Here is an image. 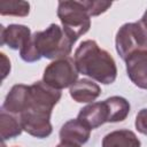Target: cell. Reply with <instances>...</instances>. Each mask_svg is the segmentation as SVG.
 Returning a JSON list of instances; mask_svg holds the SVG:
<instances>
[{
  "instance_id": "30bf717a",
  "label": "cell",
  "mask_w": 147,
  "mask_h": 147,
  "mask_svg": "<svg viewBox=\"0 0 147 147\" xmlns=\"http://www.w3.org/2000/svg\"><path fill=\"white\" fill-rule=\"evenodd\" d=\"M77 118L91 130L98 129L105 123H109L108 106L105 100L100 102L88 103L79 110Z\"/></svg>"
},
{
  "instance_id": "e0dca14e",
  "label": "cell",
  "mask_w": 147,
  "mask_h": 147,
  "mask_svg": "<svg viewBox=\"0 0 147 147\" xmlns=\"http://www.w3.org/2000/svg\"><path fill=\"white\" fill-rule=\"evenodd\" d=\"M84 6L87 9V13L90 16H99L103 13H106L110 7L111 2L109 1H103V0H84L83 1Z\"/></svg>"
},
{
  "instance_id": "5bb4252c",
  "label": "cell",
  "mask_w": 147,
  "mask_h": 147,
  "mask_svg": "<svg viewBox=\"0 0 147 147\" xmlns=\"http://www.w3.org/2000/svg\"><path fill=\"white\" fill-rule=\"evenodd\" d=\"M23 131L20 117L16 115L9 114L1 109L0 111V136L1 140L6 141L8 139H14L21 136Z\"/></svg>"
},
{
  "instance_id": "4fadbf2b",
  "label": "cell",
  "mask_w": 147,
  "mask_h": 147,
  "mask_svg": "<svg viewBox=\"0 0 147 147\" xmlns=\"http://www.w3.org/2000/svg\"><path fill=\"white\" fill-rule=\"evenodd\" d=\"M101 147H141V142L133 131L122 129L107 133L102 139Z\"/></svg>"
},
{
  "instance_id": "ba28073f",
  "label": "cell",
  "mask_w": 147,
  "mask_h": 147,
  "mask_svg": "<svg viewBox=\"0 0 147 147\" xmlns=\"http://www.w3.org/2000/svg\"><path fill=\"white\" fill-rule=\"evenodd\" d=\"M30 85L16 84L7 93L1 109L9 114L20 116L30 107Z\"/></svg>"
},
{
  "instance_id": "7402d4cb",
  "label": "cell",
  "mask_w": 147,
  "mask_h": 147,
  "mask_svg": "<svg viewBox=\"0 0 147 147\" xmlns=\"http://www.w3.org/2000/svg\"><path fill=\"white\" fill-rule=\"evenodd\" d=\"M1 147H6V145H5V141H2V146Z\"/></svg>"
},
{
  "instance_id": "d6986e66",
  "label": "cell",
  "mask_w": 147,
  "mask_h": 147,
  "mask_svg": "<svg viewBox=\"0 0 147 147\" xmlns=\"http://www.w3.org/2000/svg\"><path fill=\"white\" fill-rule=\"evenodd\" d=\"M1 61H2V65H1V69H2V79H5L8 74L10 72V61L9 59L6 56L5 53H1Z\"/></svg>"
},
{
  "instance_id": "ffe728a7",
  "label": "cell",
  "mask_w": 147,
  "mask_h": 147,
  "mask_svg": "<svg viewBox=\"0 0 147 147\" xmlns=\"http://www.w3.org/2000/svg\"><path fill=\"white\" fill-rule=\"evenodd\" d=\"M139 23H140V25L142 26V29L146 31V33H147V9H146V11L144 13V15H142V17L138 21Z\"/></svg>"
},
{
  "instance_id": "3957f363",
  "label": "cell",
  "mask_w": 147,
  "mask_h": 147,
  "mask_svg": "<svg viewBox=\"0 0 147 147\" xmlns=\"http://www.w3.org/2000/svg\"><path fill=\"white\" fill-rule=\"evenodd\" d=\"M56 14L63 30L75 42L91 28V16L83 1H60Z\"/></svg>"
},
{
  "instance_id": "2e32d148",
  "label": "cell",
  "mask_w": 147,
  "mask_h": 147,
  "mask_svg": "<svg viewBox=\"0 0 147 147\" xmlns=\"http://www.w3.org/2000/svg\"><path fill=\"white\" fill-rule=\"evenodd\" d=\"M30 13V3L26 1H1L0 14L2 16H18L25 17Z\"/></svg>"
},
{
  "instance_id": "52a82bcc",
  "label": "cell",
  "mask_w": 147,
  "mask_h": 147,
  "mask_svg": "<svg viewBox=\"0 0 147 147\" xmlns=\"http://www.w3.org/2000/svg\"><path fill=\"white\" fill-rule=\"evenodd\" d=\"M126 74L139 88L147 90V49L136 51L125 60Z\"/></svg>"
},
{
  "instance_id": "7c38bea8",
  "label": "cell",
  "mask_w": 147,
  "mask_h": 147,
  "mask_svg": "<svg viewBox=\"0 0 147 147\" xmlns=\"http://www.w3.org/2000/svg\"><path fill=\"white\" fill-rule=\"evenodd\" d=\"M70 96L78 103H92L101 94V87L91 79H78L70 88Z\"/></svg>"
},
{
  "instance_id": "ac0fdd59",
  "label": "cell",
  "mask_w": 147,
  "mask_h": 147,
  "mask_svg": "<svg viewBox=\"0 0 147 147\" xmlns=\"http://www.w3.org/2000/svg\"><path fill=\"white\" fill-rule=\"evenodd\" d=\"M134 125L138 132L147 136V108H142L138 111L136 116Z\"/></svg>"
},
{
  "instance_id": "9c48e42d",
  "label": "cell",
  "mask_w": 147,
  "mask_h": 147,
  "mask_svg": "<svg viewBox=\"0 0 147 147\" xmlns=\"http://www.w3.org/2000/svg\"><path fill=\"white\" fill-rule=\"evenodd\" d=\"M32 33L29 26L23 24H9L8 26L1 25L0 28V44L7 45L11 49H22L31 39Z\"/></svg>"
},
{
  "instance_id": "44dd1931",
  "label": "cell",
  "mask_w": 147,
  "mask_h": 147,
  "mask_svg": "<svg viewBox=\"0 0 147 147\" xmlns=\"http://www.w3.org/2000/svg\"><path fill=\"white\" fill-rule=\"evenodd\" d=\"M56 147H80L79 145H76V144H71V142H60Z\"/></svg>"
},
{
  "instance_id": "9a60e30c",
  "label": "cell",
  "mask_w": 147,
  "mask_h": 147,
  "mask_svg": "<svg viewBox=\"0 0 147 147\" xmlns=\"http://www.w3.org/2000/svg\"><path fill=\"white\" fill-rule=\"evenodd\" d=\"M109 109V123L124 121L130 113V102L119 95H114L105 100Z\"/></svg>"
},
{
  "instance_id": "7a4b0ae2",
  "label": "cell",
  "mask_w": 147,
  "mask_h": 147,
  "mask_svg": "<svg viewBox=\"0 0 147 147\" xmlns=\"http://www.w3.org/2000/svg\"><path fill=\"white\" fill-rule=\"evenodd\" d=\"M75 41L60 25L52 23L42 31H36L31 37V45L36 54L41 59L60 60L68 57Z\"/></svg>"
},
{
  "instance_id": "8fae6325",
  "label": "cell",
  "mask_w": 147,
  "mask_h": 147,
  "mask_svg": "<svg viewBox=\"0 0 147 147\" xmlns=\"http://www.w3.org/2000/svg\"><path fill=\"white\" fill-rule=\"evenodd\" d=\"M59 137L62 142H71L82 146L88 141L91 137V129L78 118L69 119L61 126Z\"/></svg>"
},
{
  "instance_id": "8992f818",
  "label": "cell",
  "mask_w": 147,
  "mask_h": 147,
  "mask_svg": "<svg viewBox=\"0 0 147 147\" xmlns=\"http://www.w3.org/2000/svg\"><path fill=\"white\" fill-rule=\"evenodd\" d=\"M52 111L53 110L38 107H31L23 111L18 116L23 131L38 139L49 137L53 132V126L51 123Z\"/></svg>"
},
{
  "instance_id": "6da1fadb",
  "label": "cell",
  "mask_w": 147,
  "mask_h": 147,
  "mask_svg": "<svg viewBox=\"0 0 147 147\" xmlns=\"http://www.w3.org/2000/svg\"><path fill=\"white\" fill-rule=\"evenodd\" d=\"M74 61L79 74L103 85L113 84L117 77V67L109 52L99 47L95 40H84L75 51Z\"/></svg>"
},
{
  "instance_id": "5b68a950",
  "label": "cell",
  "mask_w": 147,
  "mask_h": 147,
  "mask_svg": "<svg viewBox=\"0 0 147 147\" xmlns=\"http://www.w3.org/2000/svg\"><path fill=\"white\" fill-rule=\"evenodd\" d=\"M117 54L124 61L136 51L147 49V33L139 22L123 24L115 37Z\"/></svg>"
},
{
  "instance_id": "277c9868",
  "label": "cell",
  "mask_w": 147,
  "mask_h": 147,
  "mask_svg": "<svg viewBox=\"0 0 147 147\" xmlns=\"http://www.w3.org/2000/svg\"><path fill=\"white\" fill-rule=\"evenodd\" d=\"M78 70L74 59L64 57L52 61L44 70L42 82L47 85L61 91L67 87H71L78 80Z\"/></svg>"
}]
</instances>
